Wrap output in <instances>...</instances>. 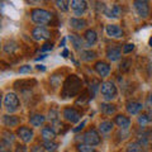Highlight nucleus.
<instances>
[{
	"instance_id": "37",
	"label": "nucleus",
	"mask_w": 152,
	"mask_h": 152,
	"mask_svg": "<svg viewBox=\"0 0 152 152\" xmlns=\"http://www.w3.org/2000/svg\"><path fill=\"white\" fill-rule=\"evenodd\" d=\"M51 127L53 128L55 132L57 133V132H60V131H61V128L64 127V124H62V122H61V121H57V122H53V123H52V126H51Z\"/></svg>"
},
{
	"instance_id": "5",
	"label": "nucleus",
	"mask_w": 152,
	"mask_h": 152,
	"mask_svg": "<svg viewBox=\"0 0 152 152\" xmlns=\"http://www.w3.org/2000/svg\"><path fill=\"white\" fill-rule=\"evenodd\" d=\"M3 104L5 107L8 113H14L19 109V105H20V102H19V98L17 94L14 93H8L3 99Z\"/></svg>"
},
{
	"instance_id": "31",
	"label": "nucleus",
	"mask_w": 152,
	"mask_h": 152,
	"mask_svg": "<svg viewBox=\"0 0 152 152\" xmlns=\"http://www.w3.org/2000/svg\"><path fill=\"white\" fill-rule=\"evenodd\" d=\"M76 150H77V152H96L94 146H90L86 143H79L76 146Z\"/></svg>"
},
{
	"instance_id": "20",
	"label": "nucleus",
	"mask_w": 152,
	"mask_h": 152,
	"mask_svg": "<svg viewBox=\"0 0 152 152\" xmlns=\"http://www.w3.org/2000/svg\"><path fill=\"white\" fill-rule=\"evenodd\" d=\"M41 134H42V138H43V141H53L57 133L55 132V129L51 126H46V127L42 128Z\"/></svg>"
},
{
	"instance_id": "47",
	"label": "nucleus",
	"mask_w": 152,
	"mask_h": 152,
	"mask_svg": "<svg viewBox=\"0 0 152 152\" xmlns=\"http://www.w3.org/2000/svg\"><path fill=\"white\" fill-rule=\"evenodd\" d=\"M150 140L152 141V131H151V133H150Z\"/></svg>"
},
{
	"instance_id": "3",
	"label": "nucleus",
	"mask_w": 152,
	"mask_h": 152,
	"mask_svg": "<svg viewBox=\"0 0 152 152\" xmlns=\"http://www.w3.org/2000/svg\"><path fill=\"white\" fill-rule=\"evenodd\" d=\"M100 93H102V96L104 98V100L110 102L117 98V94H118L117 85L113 81H110V80L103 81L100 85Z\"/></svg>"
},
{
	"instance_id": "1",
	"label": "nucleus",
	"mask_w": 152,
	"mask_h": 152,
	"mask_svg": "<svg viewBox=\"0 0 152 152\" xmlns=\"http://www.w3.org/2000/svg\"><path fill=\"white\" fill-rule=\"evenodd\" d=\"M83 88V81L77 75H70L66 77L65 83L62 85V90H61V96L64 99L67 98H74L76 96Z\"/></svg>"
},
{
	"instance_id": "42",
	"label": "nucleus",
	"mask_w": 152,
	"mask_h": 152,
	"mask_svg": "<svg viewBox=\"0 0 152 152\" xmlns=\"http://www.w3.org/2000/svg\"><path fill=\"white\" fill-rule=\"evenodd\" d=\"M52 48H53V45H52L51 42H46V43L42 46L41 51H42V52H46V51H51Z\"/></svg>"
},
{
	"instance_id": "13",
	"label": "nucleus",
	"mask_w": 152,
	"mask_h": 152,
	"mask_svg": "<svg viewBox=\"0 0 152 152\" xmlns=\"http://www.w3.org/2000/svg\"><path fill=\"white\" fill-rule=\"evenodd\" d=\"M122 57V51L121 48L118 47L117 45L114 46H109L107 48V58L109 61H112V62H114V61H118Z\"/></svg>"
},
{
	"instance_id": "36",
	"label": "nucleus",
	"mask_w": 152,
	"mask_h": 152,
	"mask_svg": "<svg viewBox=\"0 0 152 152\" xmlns=\"http://www.w3.org/2000/svg\"><path fill=\"white\" fill-rule=\"evenodd\" d=\"M0 152H12V143L5 141H0Z\"/></svg>"
},
{
	"instance_id": "15",
	"label": "nucleus",
	"mask_w": 152,
	"mask_h": 152,
	"mask_svg": "<svg viewBox=\"0 0 152 152\" xmlns=\"http://www.w3.org/2000/svg\"><path fill=\"white\" fill-rule=\"evenodd\" d=\"M105 32L110 38H122L123 37V29L118 24H108L105 28Z\"/></svg>"
},
{
	"instance_id": "43",
	"label": "nucleus",
	"mask_w": 152,
	"mask_h": 152,
	"mask_svg": "<svg viewBox=\"0 0 152 152\" xmlns=\"http://www.w3.org/2000/svg\"><path fill=\"white\" fill-rule=\"evenodd\" d=\"M85 124H86V121H83L81 123H80V124L77 126V127H76V128H74V129H72V132H75V133H77L79 131H81L83 129V128L85 127Z\"/></svg>"
},
{
	"instance_id": "45",
	"label": "nucleus",
	"mask_w": 152,
	"mask_h": 152,
	"mask_svg": "<svg viewBox=\"0 0 152 152\" xmlns=\"http://www.w3.org/2000/svg\"><path fill=\"white\" fill-rule=\"evenodd\" d=\"M67 55H69V51H67V50H64L62 56H64V57H67Z\"/></svg>"
},
{
	"instance_id": "21",
	"label": "nucleus",
	"mask_w": 152,
	"mask_h": 152,
	"mask_svg": "<svg viewBox=\"0 0 152 152\" xmlns=\"http://www.w3.org/2000/svg\"><path fill=\"white\" fill-rule=\"evenodd\" d=\"M98 57L96 52L93 51V50H84L80 52V58H81L83 61H85V62H90V61H94L95 58Z\"/></svg>"
},
{
	"instance_id": "29",
	"label": "nucleus",
	"mask_w": 152,
	"mask_h": 152,
	"mask_svg": "<svg viewBox=\"0 0 152 152\" xmlns=\"http://www.w3.org/2000/svg\"><path fill=\"white\" fill-rule=\"evenodd\" d=\"M152 121V115L148 113H143V114H141V115L137 118V122H138V124L140 126H146V124H148V123Z\"/></svg>"
},
{
	"instance_id": "6",
	"label": "nucleus",
	"mask_w": 152,
	"mask_h": 152,
	"mask_svg": "<svg viewBox=\"0 0 152 152\" xmlns=\"http://www.w3.org/2000/svg\"><path fill=\"white\" fill-rule=\"evenodd\" d=\"M32 38L34 41H47L51 38V32L47 29L46 27H42V26H37L32 29Z\"/></svg>"
},
{
	"instance_id": "16",
	"label": "nucleus",
	"mask_w": 152,
	"mask_h": 152,
	"mask_svg": "<svg viewBox=\"0 0 152 152\" xmlns=\"http://www.w3.org/2000/svg\"><path fill=\"white\" fill-rule=\"evenodd\" d=\"M114 123L121 128L122 131H127L128 128L131 127V119L123 114H118V115L114 118Z\"/></svg>"
},
{
	"instance_id": "2",
	"label": "nucleus",
	"mask_w": 152,
	"mask_h": 152,
	"mask_svg": "<svg viewBox=\"0 0 152 152\" xmlns=\"http://www.w3.org/2000/svg\"><path fill=\"white\" fill-rule=\"evenodd\" d=\"M31 19L33 23H36L38 26L45 27L47 24H50L53 19V14L51 12L46 10V9H41V8H36L31 12Z\"/></svg>"
},
{
	"instance_id": "34",
	"label": "nucleus",
	"mask_w": 152,
	"mask_h": 152,
	"mask_svg": "<svg viewBox=\"0 0 152 152\" xmlns=\"http://www.w3.org/2000/svg\"><path fill=\"white\" fill-rule=\"evenodd\" d=\"M42 145H43L46 151H48V152H53V151H56L57 147H58V145H57L55 141H43Z\"/></svg>"
},
{
	"instance_id": "19",
	"label": "nucleus",
	"mask_w": 152,
	"mask_h": 152,
	"mask_svg": "<svg viewBox=\"0 0 152 152\" xmlns=\"http://www.w3.org/2000/svg\"><path fill=\"white\" fill-rule=\"evenodd\" d=\"M3 123L5 127H17L19 123H20V119H19V117L17 115H10V114H5V115H3Z\"/></svg>"
},
{
	"instance_id": "23",
	"label": "nucleus",
	"mask_w": 152,
	"mask_h": 152,
	"mask_svg": "<svg viewBox=\"0 0 152 152\" xmlns=\"http://www.w3.org/2000/svg\"><path fill=\"white\" fill-rule=\"evenodd\" d=\"M121 7L118 5V4H114V5L110 8V9H107V12H105V15L108 18H112V19H117V18H119L121 15Z\"/></svg>"
},
{
	"instance_id": "12",
	"label": "nucleus",
	"mask_w": 152,
	"mask_h": 152,
	"mask_svg": "<svg viewBox=\"0 0 152 152\" xmlns=\"http://www.w3.org/2000/svg\"><path fill=\"white\" fill-rule=\"evenodd\" d=\"M94 70L100 77H107L110 74V66L109 64H107L105 61H98L96 64L94 65Z\"/></svg>"
},
{
	"instance_id": "9",
	"label": "nucleus",
	"mask_w": 152,
	"mask_h": 152,
	"mask_svg": "<svg viewBox=\"0 0 152 152\" xmlns=\"http://www.w3.org/2000/svg\"><path fill=\"white\" fill-rule=\"evenodd\" d=\"M17 136L20 138L23 143H29L33 140V137H34V132H33V129H31L29 127L22 126L17 129Z\"/></svg>"
},
{
	"instance_id": "18",
	"label": "nucleus",
	"mask_w": 152,
	"mask_h": 152,
	"mask_svg": "<svg viewBox=\"0 0 152 152\" xmlns=\"http://www.w3.org/2000/svg\"><path fill=\"white\" fill-rule=\"evenodd\" d=\"M84 39H85V43H86V47L94 46L95 43H96V41H98L96 32H95L94 29H88L86 32H85V34H84Z\"/></svg>"
},
{
	"instance_id": "39",
	"label": "nucleus",
	"mask_w": 152,
	"mask_h": 152,
	"mask_svg": "<svg viewBox=\"0 0 152 152\" xmlns=\"http://www.w3.org/2000/svg\"><path fill=\"white\" fill-rule=\"evenodd\" d=\"M46 148L43 147V145H34V146H32V148H31V152H45Z\"/></svg>"
},
{
	"instance_id": "28",
	"label": "nucleus",
	"mask_w": 152,
	"mask_h": 152,
	"mask_svg": "<svg viewBox=\"0 0 152 152\" xmlns=\"http://www.w3.org/2000/svg\"><path fill=\"white\" fill-rule=\"evenodd\" d=\"M1 140L13 145L14 141H15V134H14L10 129H3L1 131Z\"/></svg>"
},
{
	"instance_id": "14",
	"label": "nucleus",
	"mask_w": 152,
	"mask_h": 152,
	"mask_svg": "<svg viewBox=\"0 0 152 152\" xmlns=\"http://www.w3.org/2000/svg\"><path fill=\"white\" fill-rule=\"evenodd\" d=\"M142 109H143V105H142V103H140V102L129 100L126 104V110L128 112V114H131V115H137Z\"/></svg>"
},
{
	"instance_id": "22",
	"label": "nucleus",
	"mask_w": 152,
	"mask_h": 152,
	"mask_svg": "<svg viewBox=\"0 0 152 152\" xmlns=\"http://www.w3.org/2000/svg\"><path fill=\"white\" fill-rule=\"evenodd\" d=\"M46 122V117L42 114H32L29 118V123L33 127H41Z\"/></svg>"
},
{
	"instance_id": "44",
	"label": "nucleus",
	"mask_w": 152,
	"mask_h": 152,
	"mask_svg": "<svg viewBox=\"0 0 152 152\" xmlns=\"http://www.w3.org/2000/svg\"><path fill=\"white\" fill-rule=\"evenodd\" d=\"M37 70H39V71H45V70H46V67H45L43 65H38V66H37Z\"/></svg>"
},
{
	"instance_id": "24",
	"label": "nucleus",
	"mask_w": 152,
	"mask_h": 152,
	"mask_svg": "<svg viewBox=\"0 0 152 152\" xmlns=\"http://www.w3.org/2000/svg\"><path fill=\"white\" fill-rule=\"evenodd\" d=\"M100 110L102 113H104L105 115H113L117 112V107L112 103H103L100 105Z\"/></svg>"
},
{
	"instance_id": "38",
	"label": "nucleus",
	"mask_w": 152,
	"mask_h": 152,
	"mask_svg": "<svg viewBox=\"0 0 152 152\" xmlns=\"http://www.w3.org/2000/svg\"><path fill=\"white\" fill-rule=\"evenodd\" d=\"M133 48H134V45L133 43H127V45H124L123 46V53H129V52H132L133 51Z\"/></svg>"
},
{
	"instance_id": "40",
	"label": "nucleus",
	"mask_w": 152,
	"mask_h": 152,
	"mask_svg": "<svg viewBox=\"0 0 152 152\" xmlns=\"http://www.w3.org/2000/svg\"><path fill=\"white\" fill-rule=\"evenodd\" d=\"M32 71V66L31 65H24L19 69V74H29Z\"/></svg>"
},
{
	"instance_id": "32",
	"label": "nucleus",
	"mask_w": 152,
	"mask_h": 152,
	"mask_svg": "<svg viewBox=\"0 0 152 152\" xmlns=\"http://www.w3.org/2000/svg\"><path fill=\"white\" fill-rule=\"evenodd\" d=\"M131 66H132V60L131 58H126V60H122V62L119 65V70L122 72H128L131 70Z\"/></svg>"
},
{
	"instance_id": "10",
	"label": "nucleus",
	"mask_w": 152,
	"mask_h": 152,
	"mask_svg": "<svg viewBox=\"0 0 152 152\" xmlns=\"http://www.w3.org/2000/svg\"><path fill=\"white\" fill-rule=\"evenodd\" d=\"M69 41L71 42V45L74 46V48L76 51H84V48L86 47V43H85V39L81 37V36H79V34H76V33H71V34L69 36Z\"/></svg>"
},
{
	"instance_id": "17",
	"label": "nucleus",
	"mask_w": 152,
	"mask_h": 152,
	"mask_svg": "<svg viewBox=\"0 0 152 152\" xmlns=\"http://www.w3.org/2000/svg\"><path fill=\"white\" fill-rule=\"evenodd\" d=\"M70 26L72 29L75 31H81V29H85L88 26V22L85 20L84 18H80V17H74L70 19Z\"/></svg>"
},
{
	"instance_id": "30",
	"label": "nucleus",
	"mask_w": 152,
	"mask_h": 152,
	"mask_svg": "<svg viewBox=\"0 0 152 152\" xmlns=\"http://www.w3.org/2000/svg\"><path fill=\"white\" fill-rule=\"evenodd\" d=\"M126 152H142V146L140 145V142H131L127 145Z\"/></svg>"
},
{
	"instance_id": "33",
	"label": "nucleus",
	"mask_w": 152,
	"mask_h": 152,
	"mask_svg": "<svg viewBox=\"0 0 152 152\" xmlns=\"http://www.w3.org/2000/svg\"><path fill=\"white\" fill-rule=\"evenodd\" d=\"M55 4L61 12H67L70 8V1H66V0H56Z\"/></svg>"
},
{
	"instance_id": "46",
	"label": "nucleus",
	"mask_w": 152,
	"mask_h": 152,
	"mask_svg": "<svg viewBox=\"0 0 152 152\" xmlns=\"http://www.w3.org/2000/svg\"><path fill=\"white\" fill-rule=\"evenodd\" d=\"M148 43H150V46H151V47H152V37H151V38H150V41H148Z\"/></svg>"
},
{
	"instance_id": "7",
	"label": "nucleus",
	"mask_w": 152,
	"mask_h": 152,
	"mask_svg": "<svg viewBox=\"0 0 152 152\" xmlns=\"http://www.w3.org/2000/svg\"><path fill=\"white\" fill-rule=\"evenodd\" d=\"M133 8H134L136 13L142 19H146L150 15V5L145 0H136V1H133Z\"/></svg>"
},
{
	"instance_id": "27",
	"label": "nucleus",
	"mask_w": 152,
	"mask_h": 152,
	"mask_svg": "<svg viewBox=\"0 0 152 152\" xmlns=\"http://www.w3.org/2000/svg\"><path fill=\"white\" fill-rule=\"evenodd\" d=\"M17 50H18V43L15 41H7L3 46V51L5 52V53H9V55L14 53Z\"/></svg>"
},
{
	"instance_id": "25",
	"label": "nucleus",
	"mask_w": 152,
	"mask_h": 152,
	"mask_svg": "<svg viewBox=\"0 0 152 152\" xmlns=\"http://www.w3.org/2000/svg\"><path fill=\"white\" fill-rule=\"evenodd\" d=\"M113 126H114V123L112 121H103V122H100V124H99V132H100L102 134H108V133L112 132Z\"/></svg>"
},
{
	"instance_id": "4",
	"label": "nucleus",
	"mask_w": 152,
	"mask_h": 152,
	"mask_svg": "<svg viewBox=\"0 0 152 152\" xmlns=\"http://www.w3.org/2000/svg\"><path fill=\"white\" fill-rule=\"evenodd\" d=\"M80 141H81V143H86L90 146H98L102 142V138H100L99 132L96 129H94V128H91V129L86 131L80 136Z\"/></svg>"
},
{
	"instance_id": "11",
	"label": "nucleus",
	"mask_w": 152,
	"mask_h": 152,
	"mask_svg": "<svg viewBox=\"0 0 152 152\" xmlns=\"http://www.w3.org/2000/svg\"><path fill=\"white\" fill-rule=\"evenodd\" d=\"M70 7L75 15H83L88 8V3L84 0H72V1H70Z\"/></svg>"
},
{
	"instance_id": "8",
	"label": "nucleus",
	"mask_w": 152,
	"mask_h": 152,
	"mask_svg": "<svg viewBox=\"0 0 152 152\" xmlns=\"http://www.w3.org/2000/svg\"><path fill=\"white\" fill-rule=\"evenodd\" d=\"M62 117L65 118V121H67L69 123H77L81 119V114L72 107L65 108L62 110Z\"/></svg>"
},
{
	"instance_id": "48",
	"label": "nucleus",
	"mask_w": 152,
	"mask_h": 152,
	"mask_svg": "<svg viewBox=\"0 0 152 152\" xmlns=\"http://www.w3.org/2000/svg\"><path fill=\"white\" fill-rule=\"evenodd\" d=\"M150 102H151V104H152V94L150 95Z\"/></svg>"
},
{
	"instance_id": "35",
	"label": "nucleus",
	"mask_w": 152,
	"mask_h": 152,
	"mask_svg": "<svg viewBox=\"0 0 152 152\" xmlns=\"http://www.w3.org/2000/svg\"><path fill=\"white\" fill-rule=\"evenodd\" d=\"M58 117H60V114H58V112H57L55 108L50 109V112H48V119H50L52 123H53V122H57V121H60V119H58Z\"/></svg>"
},
{
	"instance_id": "26",
	"label": "nucleus",
	"mask_w": 152,
	"mask_h": 152,
	"mask_svg": "<svg viewBox=\"0 0 152 152\" xmlns=\"http://www.w3.org/2000/svg\"><path fill=\"white\" fill-rule=\"evenodd\" d=\"M37 81L36 80H20V81H17L14 83V86H19V85H22L19 90H22V91H24V90H31L32 85H36Z\"/></svg>"
},
{
	"instance_id": "41",
	"label": "nucleus",
	"mask_w": 152,
	"mask_h": 152,
	"mask_svg": "<svg viewBox=\"0 0 152 152\" xmlns=\"http://www.w3.org/2000/svg\"><path fill=\"white\" fill-rule=\"evenodd\" d=\"M14 152H28V148H27V146L24 143H18L15 146V150H14Z\"/></svg>"
}]
</instances>
